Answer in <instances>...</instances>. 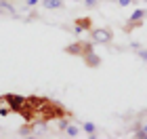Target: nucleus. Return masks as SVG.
I'll return each instance as SVG.
<instances>
[{
  "label": "nucleus",
  "instance_id": "3",
  "mask_svg": "<svg viewBox=\"0 0 147 139\" xmlns=\"http://www.w3.org/2000/svg\"><path fill=\"white\" fill-rule=\"evenodd\" d=\"M88 36L95 44H109L113 40V32L111 28H90Z\"/></svg>",
  "mask_w": 147,
  "mask_h": 139
},
{
  "label": "nucleus",
  "instance_id": "11",
  "mask_svg": "<svg viewBox=\"0 0 147 139\" xmlns=\"http://www.w3.org/2000/svg\"><path fill=\"white\" fill-rule=\"evenodd\" d=\"M65 135H67V137H78L80 135V129L76 127V124H67V129H65Z\"/></svg>",
  "mask_w": 147,
  "mask_h": 139
},
{
  "label": "nucleus",
  "instance_id": "8",
  "mask_svg": "<svg viewBox=\"0 0 147 139\" xmlns=\"http://www.w3.org/2000/svg\"><path fill=\"white\" fill-rule=\"evenodd\" d=\"M71 120H74V116H61V118H57V129L59 131H65Z\"/></svg>",
  "mask_w": 147,
  "mask_h": 139
},
{
  "label": "nucleus",
  "instance_id": "4",
  "mask_svg": "<svg viewBox=\"0 0 147 139\" xmlns=\"http://www.w3.org/2000/svg\"><path fill=\"white\" fill-rule=\"evenodd\" d=\"M0 103H6L13 112H19L21 105L25 103L23 95H15V93H6V95H0Z\"/></svg>",
  "mask_w": 147,
  "mask_h": 139
},
{
  "label": "nucleus",
  "instance_id": "7",
  "mask_svg": "<svg viewBox=\"0 0 147 139\" xmlns=\"http://www.w3.org/2000/svg\"><path fill=\"white\" fill-rule=\"evenodd\" d=\"M63 2L65 0H40V4L49 11H57V9H63Z\"/></svg>",
  "mask_w": 147,
  "mask_h": 139
},
{
  "label": "nucleus",
  "instance_id": "17",
  "mask_svg": "<svg viewBox=\"0 0 147 139\" xmlns=\"http://www.w3.org/2000/svg\"><path fill=\"white\" fill-rule=\"evenodd\" d=\"M137 127H139V129H143V131H145V133H147V122H139V124H137Z\"/></svg>",
  "mask_w": 147,
  "mask_h": 139
},
{
  "label": "nucleus",
  "instance_id": "16",
  "mask_svg": "<svg viewBox=\"0 0 147 139\" xmlns=\"http://www.w3.org/2000/svg\"><path fill=\"white\" fill-rule=\"evenodd\" d=\"M137 0H118V4L120 6H128V4H135Z\"/></svg>",
  "mask_w": 147,
  "mask_h": 139
},
{
  "label": "nucleus",
  "instance_id": "13",
  "mask_svg": "<svg viewBox=\"0 0 147 139\" xmlns=\"http://www.w3.org/2000/svg\"><path fill=\"white\" fill-rule=\"evenodd\" d=\"M38 4H40V0H23V6H28V9H34Z\"/></svg>",
  "mask_w": 147,
  "mask_h": 139
},
{
  "label": "nucleus",
  "instance_id": "18",
  "mask_svg": "<svg viewBox=\"0 0 147 139\" xmlns=\"http://www.w3.org/2000/svg\"><path fill=\"white\" fill-rule=\"evenodd\" d=\"M143 2H145V4H147V0H143Z\"/></svg>",
  "mask_w": 147,
  "mask_h": 139
},
{
  "label": "nucleus",
  "instance_id": "6",
  "mask_svg": "<svg viewBox=\"0 0 147 139\" xmlns=\"http://www.w3.org/2000/svg\"><path fill=\"white\" fill-rule=\"evenodd\" d=\"M82 59H84L86 68H99V65H101V57H99L95 51H92V53H88V55H84Z\"/></svg>",
  "mask_w": 147,
  "mask_h": 139
},
{
  "label": "nucleus",
  "instance_id": "12",
  "mask_svg": "<svg viewBox=\"0 0 147 139\" xmlns=\"http://www.w3.org/2000/svg\"><path fill=\"white\" fill-rule=\"evenodd\" d=\"M132 49H135L137 57H141L143 61H147V49H143V46H139V44H132Z\"/></svg>",
  "mask_w": 147,
  "mask_h": 139
},
{
  "label": "nucleus",
  "instance_id": "9",
  "mask_svg": "<svg viewBox=\"0 0 147 139\" xmlns=\"http://www.w3.org/2000/svg\"><path fill=\"white\" fill-rule=\"evenodd\" d=\"M145 15H147L145 9H135V11H132V15H130L128 19H130V21H143Z\"/></svg>",
  "mask_w": 147,
  "mask_h": 139
},
{
  "label": "nucleus",
  "instance_id": "1",
  "mask_svg": "<svg viewBox=\"0 0 147 139\" xmlns=\"http://www.w3.org/2000/svg\"><path fill=\"white\" fill-rule=\"evenodd\" d=\"M61 116H74V114L67 112L59 101H53V99H46V101L40 105V110H38L40 124H46L49 120H57V118H61Z\"/></svg>",
  "mask_w": 147,
  "mask_h": 139
},
{
  "label": "nucleus",
  "instance_id": "10",
  "mask_svg": "<svg viewBox=\"0 0 147 139\" xmlns=\"http://www.w3.org/2000/svg\"><path fill=\"white\" fill-rule=\"evenodd\" d=\"M82 129H84V133L88 137H97V127L92 122H82Z\"/></svg>",
  "mask_w": 147,
  "mask_h": 139
},
{
  "label": "nucleus",
  "instance_id": "14",
  "mask_svg": "<svg viewBox=\"0 0 147 139\" xmlns=\"http://www.w3.org/2000/svg\"><path fill=\"white\" fill-rule=\"evenodd\" d=\"M9 114H13V110L9 108V105H6V108H4V105H0V116H9Z\"/></svg>",
  "mask_w": 147,
  "mask_h": 139
},
{
  "label": "nucleus",
  "instance_id": "2",
  "mask_svg": "<svg viewBox=\"0 0 147 139\" xmlns=\"http://www.w3.org/2000/svg\"><path fill=\"white\" fill-rule=\"evenodd\" d=\"M63 51L67 53V55H74V57H84V55H88V53L95 51V42L92 40H76V42L67 44Z\"/></svg>",
  "mask_w": 147,
  "mask_h": 139
},
{
  "label": "nucleus",
  "instance_id": "15",
  "mask_svg": "<svg viewBox=\"0 0 147 139\" xmlns=\"http://www.w3.org/2000/svg\"><path fill=\"white\" fill-rule=\"evenodd\" d=\"M84 4L88 6V9H95V6L99 4V0H84Z\"/></svg>",
  "mask_w": 147,
  "mask_h": 139
},
{
  "label": "nucleus",
  "instance_id": "5",
  "mask_svg": "<svg viewBox=\"0 0 147 139\" xmlns=\"http://www.w3.org/2000/svg\"><path fill=\"white\" fill-rule=\"evenodd\" d=\"M90 28H92V19L90 17H78V19H74V32H76V34L88 32Z\"/></svg>",
  "mask_w": 147,
  "mask_h": 139
}]
</instances>
